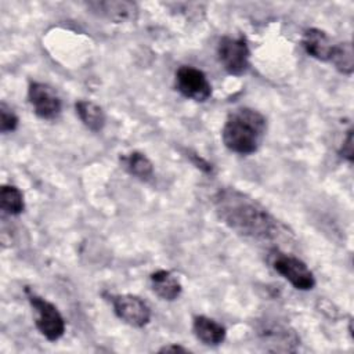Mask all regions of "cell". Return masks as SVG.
<instances>
[{
	"label": "cell",
	"instance_id": "7c38bea8",
	"mask_svg": "<svg viewBox=\"0 0 354 354\" xmlns=\"http://www.w3.org/2000/svg\"><path fill=\"white\" fill-rule=\"evenodd\" d=\"M192 329L196 339L207 346H218L225 339V328L217 321L205 315H198L194 318Z\"/></svg>",
	"mask_w": 354,
	"mask_h": 354
},
{
	"label": "cell",
	"instance_id": "ac0fdd59",
	"mask_svg": "<svg viewBox=\"0 0 354 354\" xmlns=\"http://www.w3.org/2000/svg\"><path fill=\"white\" fill-rule=\"evenodd\" d=\"M18 126V116L15 112L6 104L1 102L0 105V130L1 133H11Z\"/></svg>",
	"mask_w": 354,
	"mask_h": 354
},
{
	"label": "cell",
	"instance_id": "2e32d148",
	"mask_svg": "<svg viewBox=\"0 0 354 354\" xmlns=\"http://www.w3.org/2000/svg\"><path fill=\"white\" fill-rule=\"evenodd\" d=\"M0 206L7 214L17 216L24 212V195L15 185L4 184L0 189Z\"/></svg>",
	"mask_w": 354,
	"mask_h": 354
},
{
	"label": "cell",
	"instance_id": "8992f818",
	"mask_svg": "<svg viewBox=\"0 0 354 354\" xmlns=\"http://www.w3.org/2000/svg\"><path fill=\"white\" fill-rule=\"evenodd\" d=\"M176 88L185 97L198 102L212 95V86L206 75L194 66L183 65L176 72Z\"/></svg>",
	"mask_w": 354,
	"mask_h": 354
},
{
	"label": "cell",
	"instance_id": "30bf717a",
	"mask_svg": "<svg viewBox=\"0 0 354 354\" xmlns=\"http://www.w3.org/2000/svg\"><path fill=\"white\" fill-rule=\"evenodd\" d=\"M88 8L93 11L98 12L101 17H105L113 22H124V21H131L137 17V6L131 1H113V0H106V1H91L87 4Z\"/></svg>",
	"mask_w": 354,
	"mask_h": 354
},
{
	"label": "cell",
	"instance_id": "5b68a950",
	"mask_svg": "<svg viewBox=\"0 0 354 354\" xmlns=\"http://www.w3.org/2000/svg\"><path fill=\"white\" fill-rule=\"evenodd\" d=\"M218 61L230 75H243L249 68V47L245 37L224 36L217 46Z\"/></svg>",
	"mask_w": 354,
	"mask_h": 354
},
{
	"label": "cell",
	"instance_id": "4fadbf2b",
	"mask_svg": "<svg viewBox=\"0 0 354 354\" xmlns=\"http://www.w3.org/2000/svg\"><path fill=\"white\" fill-rule=\"evenodd\" d=\"M152 290L163 300H176L181 295V283L170 271L158 270L151 274Z\"/></svg>",
	"mask_w": 354,
	"mask_h": 354
},
{
	"label": "cell",
	"instance_id": "9a60e30c",
	"mask_svg": "<svg viewBox=\"0 0 354 354\" xmlns=\"http://www.w3.org/2000/svg\"><path fill=\"white\" fill-rule=\"evenodd\" d=\"M123 167L136 178L147 181L153 174V165L152 162L141 152H131L126 156H122Z\"/></svg>",
	"mask_w": 354,
	"mask_h": 354
},
{
	"label": "cell",
	"instance_id": "ffe728a7",
	"mask_svg": "<svg viewBox=\"0 0 354 354\" xmlns=\"http://www.w3.org/2000/svg\"><path fill=\"white\" fill-rule=\"evenodd\" d=\"M160 353H169V351H173V353H188V348H184L183 346H178V344H167L162 348H159Z\"/></svg>",
	"mask_w": 354,
	"mask_h": 354
},
{
	"label": "cell",
	"instance_id": "9c48e42d",
	"mask_svg": "<svg viewBox=\"0 0 354 354\" xmlns=\"http://www.w3.org/2000/svg\"><path fill=\"white\" fill-rule=\"evenodd\" d=\"M259 336L266 348L271 351H293L299 344V337L295 330L281 324L261 325Z\"/></svg>",
	"mask_w": 354,
	"mask_h": 354
},
{
	"label": "cell",
	"instance_id": "3957f363",
	"mask_svg": "<svg viewBox=\"0 0 354 354\" xmlns=\"http://www.w3.org/2000/svg\"><path fill=\"white\" fill-rule=\"evenodd\" d=\"M270 264L282 275L293 288L299 290H310L315 285V278L310 268L300 259L274 250L270 254Z\"/></svg>",
	"mask_w": 354,
	"mask_h": 354
},
{
	"label": "cell",
	"instance_id": "7a4b0ae2",
	"mask_svg": "<svg viewBox=\"0 0 354 354\" xmlns=\"http://www.w3.org/2000/svg\"><path fill=\"white\" fill-rule=\"evenodd\" d=\"M267 130V120L256 109L238 108L232 111L223 126L224 145L241 155H249L259 149Z\"/></svg>",
	"mask_w": 354,
	"mask_h": 354
},
{
	"label": "cell",
	"instance_id": "e0dca14e",
	"mask_svg": "<svg viewBox=\"0 0 354 354\" xmlns=\"http://www.w3.org/2000/svg\"><path fill=\"white\" fill-rule=\"evenodd\" d=\"M335 68L344 73V75H351L354 69V61H353V47L351 43H339L335 44L330 59H329Z\"/></svg>",
	"mask_w": 354,
	"mask_h": 354
},
{
	"label": "cell",
	"instance_id": "d6986e66",
	"mask_svg": "<svg viewBox=\"0 0 354 354\" xmlns=\"http://www.w3.org/2000/svg\"><path fill=\"white\" fill-rule=\"evenodd\" d=\"M340 155L344 159H347L350 163L354 159V156H353V130L351 129L347 131L346 140L343 141V145H342V149H340Z\"/></svg>",
	"mask_w": 354,
	"mask_h": 354
},
{
	"label": "cell",
	"instance_id": "ba28073f",
	"mask_svg": "<svg viewBox=\"0 0 354 354\" xmlns=\"http://www.w3.org/2000/svg\"><path fill=\"white\" fill-rule=\"evenodd\" d=\"M28 98L35 113L41 119H54L61 112V100L58 94L46 83H30L28 88Z\"/></svg>",
	"mask_w": 354,
	"mask_h": 354
},
{
	"label": "cell",
	"instance_id": "8fae6325",
	"mask_svg": "<svg viewBox=\"0 0 354 354\" xmlns=\"http://www.w3.org/2000/svg\"><path fill=\"white\" fill-rule=\"evenodd\" d=\"M303 47L308 55L319 61H329L335 44L330 37L321 29L310 28L304 32L303 36Z\"/></svg>",
	"mask_w": 354,
	"mask_h": 354
},
{
	"label": "cell",
	"instance_id": "5bb4252c",
	"mask_svg": "<svg viewBox=\"0 0 354 354\" xmlns=\"http://www.w3.org/2000/svg\"><path fill=\"white\" fill-rule=\"evenodd\" d=\"M76 113L82 123L91 131H101L105 126V112L104 109L93 101L80 100L75 104Z\"/></svg>",
	"mask_w": 354,
	"mask_h": 354
},
{
	"label": "cell",
	"instance_id": "277c9868",
	"mask_svg": "<svg viewBox=\"0 0 354 354\" xmlns=\"http://www.w3.org/2000/svg\"><path fill=\"white\" fill-rule=\"evenodd\" d=\"M28 299L35 310V322L39 332L50 342H55L62 337L65 332V321L58 308L53 303L35 293H29Z\"/></svg>",
	"mask_w": 354,
	"mask_h": 354
},
{
	"label": "cell",
	"instance_id": "6da1fadb",
	"mask_svg": "<svg viewBox=\"0 0 354 354\" xmlns=\"http://www.w3.org/2000/svg\"><path fill=\"white\" fill-rule=\"evenodd\" d=\"M213 203L220 220L239 235L272 239L279 234L278 220L256 199L235 188L220 189Z\"/></svg>",
	"mask_w": 354,
	"mask_h": 354
},
{
	"label": "cell",
	"instance_id": "52a82bcc",
	"mask_svg": "<svg viewBox=\"0 0 354 354\" xmlns=\"http://www.w3.org/2000/svg\"><path fill=\"white\" fill-rule=\"evenodd\" d=\"M111 301L118 318L134 328H142L151 319V308L136 295H115Z\"/></svg>",
	"mask_w": 354,
	"mask_h": 354
}]
</instances>
